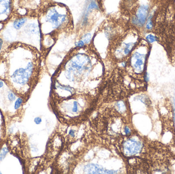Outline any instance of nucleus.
I'll list each match as a JSON object with an SVG mask.
<instances>
[{"instance_id": "nucleus-1", "label": "nucleus", "mask_w": 175, "mask_h": 174, "mask_svg": "<svg viewBox=\"0 0 175 174\" xmlns=\"http://www.w3.org/2000/svg\"><path fill=\"white\" fill-rule=\"evenodd\" d=\"M105 68L101 56L95 50L93 44L82 48L75 47L67 55L59 69L53 76V80L71 87L75 96H88L98 98L93 95L86 87V84L91 82L103 85L105 75L95 74L96 72H106L95 69Z\"/></svg>"}, {"instance_id": "nucleus-2", "label": "nucleus", "mask_w": 175, "mask_h": 174, "mask_svg": "<svg viewBox=\"0 0 175 174\" xmlns=\"http://www.w3.org/2000/svg\"><path fill=\"white\" fill-rule=\"evenodd\" d=\"M38 9L40 35H44V39L50 40L51 45L54 44L59 34L73 31L71 13L64 4L49 1L44 3L41 2Z\"/></svg>"}, {"instance_id": "nucleus-3", "label": "nucleus", "mask_w": 175, "mask_h": 174, "mask_svg": "<svg viewBox=\"0 0 175 174\" xmlns=\"http://www.w3.org/2000/svg\"><path fill=\"white\" fill-rule=\"evenodd\" d=\"M147 55L137 51L132 52L129 56L126 59L127 65L124 70V72L132 70L135 74H140L145 69Z\"/></svg>"}, {"instance_id": "nucleus-4", "label": "nucleus", "mask_w": 175, "mask_h": 174, "mask_svg": "<svg viewBox=\"0 0 175 174\" xmlns=\"http://www.w3.org/2000/svg\"><path fill=\"white\" fill-rule=\"evenodd\" d=\"M150 6L147 3L138 5L132 10L130 17L132 24L137 27H142L145 24L150 14Z\"/></svg>"}, {"instance_id": "nucleus-5", "label": "nucleus", "mask_w": 175, "mask_h": 174, "mask_svg": "<svg viewBox=\"0 0 175 174\" xmlns=\"http://www.w3.org/2000/svg\"><path fill=\"white\" fill-rule=\"evenodd\" d=\"M34 63L30 61L26 68H20L14 72L11 78L13 82L20 85H24L28 82L34 73Z\"/></svg>"}, {"instance_id": "nucleus-6", "label": "nucleus", "mask_w": 175, "mask_h": 174, "mask_svg": "<svg viewBox=\"0 0 175 174\" xmlns=\"http://www.w3.org/2000/svg\"><path fill=\"white\" fill-rule=\"evenodd\" d=\"M12 0H0V22H7L12 16Z\"/></svg>"}, {"instance_id": "nucleus-7", "label": "nucleus", "mask_w": 175, "mask_h": 174, "mask_svg": "<svg viewBox=\"0 0 175 174\" xmlns=\"http://www.w3.org/2000/svg\"><path fill=\"white\" fill-rule=\"evenodd\" d=\"M42 2V0H12V4L13 5L16 3L17 4H20L21 7L23 8L27 7L26 4L27 3V7L30 9V7H32L33 10H35L38 9V7L40 6Z\"/></svg>"}, {"instance_id": "nucleus-8", "label": "nucleus", "mask_w": 175, "mask_h": 174, "mask_svg": "<svg viewBox=\"0 0 175 174\" xmlns=\"http://www.w3.org/2000/svg\"><path fill=\"white\" fill-rule=\"evenodd\" d=\"M28 20V17L27 15L19 14L12 21V27L16 30H19L24 26Z\"/></svg>"}, {"instance_id": "nucleus-9", "label": "nucleus", "mask_w": 175, "mask_h": 174, "mask_svg": "<svg viewBox=\"0 0 175 174\" xmlns=\"http://www.w3.org/2000/svg\"><path fill=\"white\" fill-rule=\"evenodd\" d=\"M93 37L91 33L87 32L83 34L80 37V39L83 40L86 45H88L91 43L93 40Z\"/></svg>"}, {"instance_id": "nucleus-10", "label": "nucleus", "mask_w": 175, "mask_h": 174, "mask_svg": "<svg viewBox=\"0 0 175 174\" xmlns=\"http://www.w3.org/2000/svg\"><path fill=\"white\" fill-rule=\"evenodd\" d=\"M86 45H87L83 42V40H82L80 39L75 43V47H77V48H82V47H85Z\"/></svg>"}, {"instance_id": "nucleus-11", "label": "nucleus", "mask_w": 175, "mask_h": 174, "mask_svg": "<svg viewBox=\"0 0 175 174\" xmlns=\"http://www.w3.org/2000/svg\"><path fill=\"white\" fill-rule=\"evenodd\" d=\"M8 152V150L6 148H3L0 152V160H2L5 157L6 154Z\"/></svg>"}, {"instance_id": "nucleus-12", "label": "nucleus", "mask_w": 175, "mask_h": 174, "mask_svg": "<svg viewBox=\"0 0 175 174\" xmlns=\"http://www.w3.org/2000/svg\"><path fill=\"white\" fill-rule=\"evenodd\" d=\"M146 39H147V41L150 43H153L154 42H156L157 40L156 37L154 36L152 34H148V35H147L146 37Z\"/></svg>"}, {"instance_id": "nucleus-13", "label": "nucleus", "mask_w": 175, "mask_h": 174, "mask_svg": "<svg viewBox=\"0 0 175 174\" xmlns=\"http://www.w3.org/2000/svg\"><path fill=\"white\" fill-rule=\"evenodd\" d=\"M22 102H23V101L21 98H19L16 101L15 106H14V108H15V109H17L18 108H19Z\"/></svg>"}, {"instance_id": "nucleus-14", "label": "nucleus", "mask_w": 175, "mask_h": 174, "mask_svg": "<svg viewBox=\"0 0 175 174\" xmlns=\"http://www.w3.org/2000/svg\"><path fill=\"white\" fill-rule=\"evenodd\" d=\"M8 97L10 101H14L15 98V95H14L13 93H10L8 95Z\"/></svg>"}, {"instance_id": "nucleus-15", "label": "nucleus", "mask_w": 175, "mask_h": 174, "mask_svg": "<svg viewBox=\"0 0 175 174\" xmlns=\"http://www.w3.org/2000/svg\"><path fill=\"white\" fill-rule=\"evenodd\" d=\"M34 122L36 124H40V123L42 122V119H40V117H37L34 119Z\"/></svg>"}, {"instance_id": "nucleus-16", "label": "nucleus", "mask_w": 175, "mask_h": 174, "mask_svg": "<svg viewBox=\"0 0 175 174\" xmlns=\"http://www.w3.org/2000/svg\"><path fill=\"white\" fill-rule=\"evenodd\" d=\"M3 86V82L0 81V88H1Z\"/></svg>"}, {"instance_id": "nucleus-17", "label": "nucleus", "mask_w": 175, "mask_h": 174, "mask_svg": "<svg viewBox=\"0 0 175 174\" xmlns=\"http://www.w3.org/2000/svg\"><path fill=\"white\" fill-rule=\"evenodd\" d=\"M173 5L174 9L175 10V0H173Z\"/></svg>"}, {"instance_id": "nucleus-18", "label": "nucleus", "mask_w": 175, "mask_h": 174, "mask_svg": "<svg viewBox=\"0 0 175 174\" xmlns=\"http://www.w3.org/2000/svg\"><path fill=\"white\" fill-rule=\"evenodd\" d=\"M66 1H71V0H65Z\"/></svg>"}]
</instances>
